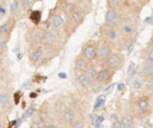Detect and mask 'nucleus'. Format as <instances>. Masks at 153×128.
I'll return each instance as SVG.
<instances>
[{
  "mask_svg": "<svg viewBox=\"0 0 153 128\" xmlns=\"http://www.w3.org/2000/svg\"><path fill=\"white\" fill-rule=\"evenodd\" d=\"M99 37L104 38L106 42L111 44L114 50L116 51H123L124 50V39L118 30L117 26H110V25H100L99 28Z\"/></svg>",
  "mask_w": 153,
  "mask_h": 128,
  "instance_id": "f257e3e1",
  "label": "nucleus"
},
{
  "mask_svg": "<svg viewBox=\"0 0 153 128\" xmlns=\"http://www.w3.org/2000/svg\"><path fill=\"white\" fill-rule=\"evenodd\" d=\"M124 61H126V55L123 51H112V54L104 61V63L100 67H106L109 69H111L112 72H118L123 68L124 66Z\"/></svg>",
  "mask_w": 153,
  "mask_h": 128,
  "instance_id": "f03ea898",
  "label": "nucleus"
},
{
  "mask_svg": "<svg viewBox=\"0 0 153 128\" xmlns=\"http://www.w3.org/2000/svg\"><path fill=\"white\" fill-rule=\"evenodd\" d=\"M135 109L131 110V115L135 117V116H142V115H147L149 111H151V96L146 95V93H142L140 96H137L135 98Z\"/></svg>",
  "mask_w": 153,
  "mask_h": 128,
  "instance_id": "7ed1b4c3",
  "label": "nucleus"
},
{
  "mask_svg": "<svg viewBox=\"0 0 153 128\" xmlns=\"http://www.w3.org/2000/svg\"><path fill=\"white\" fill-rule=\"evenodd\" d=\"M114 48L111 47V44L109 42H106L104 38L99 37L97 41V59H96V63L100 67L104 61L112 54Z\"/></svg>",
  "mask_w": 153,
  "mask_h": 128,
  "instance_id": "20e7f679",
  "label": "nucleus"
},
{
  "mask_svg": "<svg viewBox=\"0 0 153 128\" xmlns=\"http://www.w3.org/2000/svg\"><path fill=\"white\" fill-rule=\"evenodd\" d=\"M44 57V49L42 44H36V45H29L27 48V60L29 63L33 67L41 66L42 61Z\"/></svg>",
  "mask_w": 153,
  "mask_h": 128,
  "instance_id": "39448f33",
  "label": "nucleus"
},
{
  "mask_svg": "<svg viewBox=\"0 0 153 128\" xmlns=\"http://www.w3.org/2000/svg\"><path fill=\"white\" fill-rule=\"evenodd\" d=\"M118 30L123 37L124 41L128 39H136V26L134 25V23H131L128 19H121L120 24H118Z\"/></svg>",
  "mask_w": 153,
  "mask_h": 128,
  "instance_id": "423d86ee",
  "label": "nucleus"
},
{
  "mask_svg": "<svg viewBox=\"0 0 153 128\" xmlns=\"http://www.w3.org/2000/svg\"><path fill=\"white\" fill-rule=\"evenodd\" d=\"M80 54L88 62H96V59H97V41L96 39H87L81 45Z\"/></svg>",
  "mask_w": 153,
  "mask_h": 128,
  "instance_id": "0eeeda50",
  "label": "nucleus"
},
{
  "mask_svg": "<svg viewBox=\"0 0 153 128\" xmlns=\"http://www.w3.org/2000/svg\"><path fill=\"white\" fill-rule=\"evenodd\" d=\"M42 30L37 26L33 25L32 28H29L24 35V39L29 45H36L41 44V38H42Z\"/></svg>",
  "mask_w": 153,
  "mask_h": 128,
  "instance_id": "6e6552de",
  "label": "nucleus"
},
{
  "mask_svg": "<svg viewBox=\"0 0 153 128\" xmlns=\"http://www.w3.org/2000/svg\"><path fill=\"white\" fill-rule=\"evenodd\" d=\"M41 44L44 47H55L59 48L60 44V36L54 32L51 29L44 30L42 32V38H41Z\"/></svg>",
  "mask_w": 153,
  "mask_h": 128,
  "instance_id": "1a4fd4ad",
  "label": "nucleus"
},
{
  "mask_svg": "<svg viewBox=\"0 0 153 128\" xmlns=\"http://www.w3.org/2000/svg\"><path fill=\"white\" fill-rule=\"evenodd\" d=\"M48 19H49V22H50V28H51V30L59 35V32L63 30L65 24H66V19H65L63 14H62L61 12H56V13H54L53 16H50V18H48Z\"/></svg>",
  "mask_w": 153,
  "mask_h": 128,
  "instance_id": "9d476101",
  "label": "nucleus"
},
{
  "mask_svg": "<svg viewBox=\"0 0 153 128\" xmlns=\"http://www.w3.org/2000/svg\"><path fill=\"white\" fill-rule=\"evenodd\" d=\"M122 17L118 10H112V8H106L105 16H104V24L110 25V26H118Z\"/></svg>",
  "mask_w": 153,
  "mask_h": 128,
  "instance_id": "9b49d317",
  "label": "nucleus"
},
{
  "mask_svg": "<svg viewBox=\"0 0 153 128\" xmlns=\"http://www.w3.org/2000/svg\"><path fill=\"white\" fill-rule=\"evenodd\" d=\"M153 74V62L148 60H142V63L137 67V73L136 75L141 78L143 81L149 79Z\"/></svg>",
  "mask_w": 153,
  "mask_h": 128,
  "instance_id": "f8f14e48",
  "label": "nucleus"
},
{
  "mask_svg": "<svg viewBox=\"0 0 153 128\" xmlns=\"http://www.w3.org/2000/svg\"><path fill=\"white\" fill-rule=\"evenodd\" d=\"M114 74H115V72H112L111 69H109L106 67H99L98 73H97V77H96L94 80L105 86V85H109L112 81Z\"/></svg>",
  "mask_w": 153,
  "mask_h": 128,
  "instance_id": "ddd939ff",
  "label": "nucleus"
},
{
  "mask_svg": "<svg viewBox=\"0 0 153 128\" xmlns=\"http://www.w3.org/2000/svg\"><path fill=\"white\" fill-rule=\"evenodd\" d=\"M76 116H78L76 109H75L74 106H72V105H67V106L63 109V111L60 114V121H61L62 124L69 126Z\"/></svg>",
  "mask_w": 153,
  "mask_h": 128,
  "instance_id": "4468645a",
  "label": "nucleus"
},
{
  "mask_svg": "<svg viewBox=\"0 0 153 128\" xmlns=\"http://www.w3.org/2000/svg\"><path fill=\"white\" fill-rule=\"evenodd\" d=\"M14 26H16V19L13 17H10L7 20H5L0 25V35L4 36L6 39H10L11 33H12Z\"/></svg>",
  "mask_w": 153,
  "mask_h": 128,
  "instance_id": "2eb2a0df",
  "label": "nucleus"
},
{
  "mask_svg": "<svg viewBox=\"0 0 153 128\" xmlns=\"http://www.w3.org/2000/svg\"><path fill=\"white\" fill-rule=\"evenodd\" d=\"M75 81L78 83V85L82 89H86V90H90L92 83L94 81L90 75H87L85 72L82 73H76L75 74Z\"/></svg>",
  "mask_w": 153,
  "mask_h": 128,
  "instance_id": "dca6fc26",
  "label": "nucleus"
},
{
  "mask_svg": "<svg viewBox=\"0 0 153 128\" xmlns=\"http://www.w3.org/2000/svg\"><path fill=\"white\" fill-rule=\"evenodd\" d=\"M88 61L81 55V54H78L76 56H75V59H74V72H75V74L76 73H82V72H85L86 71V68H87V66H88Z\"/></svg>",
  "mask_w": 153,
  "mask_h": 128,
  "instance_id": "f3484780",
  "label": "nucleus"
},
{
  "mask_svg": "<svg viewBox=\"0 0 153 128\" xmlns=\"http://www.w3.org/2000/svg\"><path fill=\"white\" fill-rule=\"evenodd\" d=\"M68 127L69 128H86V118H85V116L78 115Z\"/></svg>",
  "mask_w": 153,
  "mask_h": 128,
  "instance_id": "a211bd4d",
  "label": "nucleus"
},
{
  "mask_svg": "<svg viewBox=\"0 0 153 128\" xmlns=\"http://www.w3.org/2000/svg\"><path fill=\"white\" fill-rule=\"evenodd\" d=\"M98 69H99V66H98L96 62H90L88 66H87V68H86V71H85V73H86L87 75H90V77L94 80L96 77H97Z\"/></svg>",
  "mask_w": 153,
  "mask_h": 128,
  "instance_id": "6ab92c4d",
  "label": "nucleus"
},
{
  "mask_svg": "<svg viewBox=\"0 0 153 128\" xmlns=\"http://www.w3.org/2000/svg\"><path fill=\"white\" fill-rule=\"evenodd\" d=\"M121 121L123 122V124H124L126 128H130V127H134V126H135V117H134L130 112L124 114V115L122 116Z\"/></svg>",
  "mask_w": 153,
  "mask_h": 128,
  "instance_id": "aec40b11",
  "label": "nucleus"
},
{
  "mask_svg": "<svg viewBox=\"0 0 153 128\" xmlns=\"http://www.w3.org/2000/svg\"><path fill=\"white\" fill-rule=\"evenodd\" d=\"M41 17H42V12L39 10H35V11H31L30 14H29V18L30 20L33 23V25H38L41 23Z\"/></svg>",
  "mask_w": 153,
  "mask_h": 128,
  "instance_id": "412c9836",
  "label": "nucleus"
},
{
  "mask_svg": "<svg viewBox=\"0 0 153 128\" xmlns=\"http://www.w3.org/2000/svg\"><path fill=\"white\" fill-rule=\"evenodd\" d=\"M0 108L6 109V110L11 109V100H10L8 96L5 93H0Z\"/></svg>",
  "mask_w": 153,
  "mask_h": 128,
  "instance_id": "4be33fe9",
  "label": "nucleus"
},
{
  "mask_svg": "<svg viewBox=\"0 0 153 128\" xmlns=\"http://www.w3.org/2000/svg\"><path fill=\"white\" fill-rule=\"evenodd\" d=\"M142 89L145 90V93L148 96H153V79H147L143 81V86Z\"/></svg>",
  "mask_w": 153,
  "mask_h": 128,
  "instance_id": "5701e85b",
  "label": "nucleus"
},
{
  "mask_svg": "<svg viewBox=\"0 0 153 128\" xmlns=\"http://www.w3.org/2000/svg\"><path fill=\"white\" fill-rule=\"evenodd\" d=\"M141 57L142 60H148L153 62V48H143L141 50Z\"/></svg>",
  "mask_w": 153,
  "mask_h": 128,
  "instance_id": "b1692460",
  "label": "nucleus"
},
{
  "mask_svg": "<svg viewBox=\"0 0 153 128\" xmlns=\"http://www.w3.org/2000/svg\"><path fill=\"white\" fill-rule=\"evenodd\" d=\"M20 8V2L19 0H11V4H10V13H11V17L17 13Z\"/></svg>",
  "mask_w": 153,
  "mask_h": 128,
  "instance_id": "393cba45",
  "label": "nucleus"
},
{
  "mask_svg": "<svg viewBox=\"0 0 153 128\" xmlns=\"http://www.w3.org/2000/svg\"><path fill=\"white\" fill-rule=\"evenodd\" d=\"M122 5V0H106V7L112 10H120Z\"/></svg>",
  "mask_w": 153,
  "mask_h": 128,
  "instance_id": "a878e982",
  "label": "nucleus"
},
{
  "mask_svg": "<svg viewBox=\"0 0 153 128\" xmlns=\"http://www.w3.org/2000/svg\"><path fill=\"white\" fill-rule=\"evenodd\" d=\"M7 42L8 39H6L4 36L0 35V55H5L7 53Z\"/></svg>",
  "mask_w": 153,
  "mask_h": 128,
  "instance_id": "bb28decb",
  "label": "nucleus"
},
{
  "mask_svg": "<svg viewBox=\"0 0 153 128\" xmlns=\"http://www.w3.org/2000/svg\"><path fill=\"white\" fill-rule=\"evenodd\" d=\"M136 73H137V67H136L135 63L131 61V62L129 63V66H128V78H129V79L134 78V77L136 75Z\"/></svg>",
  "mask_w": 153,
  "mask_h": 128,
  "instance_id": "cd10ccee",
  "label": "nucleus"
},
{
  "mask_svg": "<svg viewBox=\"0 0 153 128\" xmlns=\"http://www.w3.org/2000/svg\"><path fill=\"white\" fill-rule=\"evenodd\" d=\"M103 87H104V85H102L100 83H98V81H93L92 83V85H91V87H90V90L91 91H93L94 93H98V92H100L102 90H103Z\"/></svg>",
  "mask_w": 153,
  "mask_h": 128,
  "instance_id": "c85d7f7f",
  "label": "nucleus"
},
{
  "mask_svg": "<svg viewBox=\"0 0 153 128\" xmlns=\"http://www.w3.org/2000/svg\"><path fill=\"white\" fill-rule=\"evenodd\" d=\"M142 86H143V80H142L141 78H139V77H134L133 87H134L135 90H137V89H142Z\"/></svg>",
  "mask_w": 153,
  "mask_h": 128,
  "instance_id": "c756f323",
  "label": "nucleus"
},
{
  "mask_svg": "<svg viewBox=\"0 0 153 128\" xmlns=\"http://www.w3.org/2000/svg\"><path fill=\"white\" fill-rule=\"evenodd\" d=\"M36 0H19L20 2V6L24 8V10H29L33 4H35Z\"/></svg>",
  "mask_w": 153,
  "mask_h": 128,
  "instance_id": "7c9ffc66",
  "label": "nucleus"
},
{
  "mask_svg": "<svg viewBox=\"0 0 153 128\" xmlns=\"http://www.w3.org/2000/svg\"><path fill=\"white\" fill-rule=\"evenodd\" d=\"M43 128H60V127H59L57 123H55L54 121L47 120V121L44 122V124H43Z\"/></svg>",
  "mask_w": 153,
  "mask_h": 128,
  "instance_id": "2f4dec72",
  "label": "nucleus"
},
{
  "mask_svg": "<svg viewBox=\"0 0 153 128\" xmlns=\"http://www.w3.org/2000/svg\"><path fill=\"white\" fill-rule=\"evenodd\" d=\"M111 128H126V127H124L123 122H122V121H121V118H120V120H117V121H114V122H112Z\"/></svg>",
  "mask_w": 153,
  "mask_h": 128,
  "instance_id": "473e14b6",
  "label": "nucleus"
},
{
  "mask_svg": "<svg viewBox=\"0 0 153 128\" xmlns=\"http://www.w3.org/2000/svg\"><path fill=\"white\" fill-rule=\"evenodd\" d=\"M20 97H22V92L20 91H17L13 96V100H14V104H19V100H20Z\"/></svg>",
  "mask_w": 153,
  "mask_h": 128,
  "instance_id": "72a5a7b5",
  "label": "nucleus"
},
{
  "mask_svg": "<svg viewBox=\"0 0 153 128\" xmlns=\"http://www.w3.org/2000/svg\"><path fill=\"white\" fill-rule=\"evenodd\" d=\"M146 48H153V32H152V35H151L147 44H146Z\"/></svg>",
  "mask_w": 153,
  "mask_h": 128,
  "instance_id": "f704fd0d",
  "label": "nucleus"
},
{
  "mask_svg": "<svg viewBox=\"0 0 153 128\" xmlns=\"http://www.w3.org/2000/svg\"><path fill=\"white\" fill-rule=\"evenodd\" d=\"M32 112H33V109H32V108H30V109H27V110L25 111V114H24V117L26 118V117H29V116H31V115H32Z\"/></svg>",
  "mask_w": 153,
  "mask_h": 128,
  "instance_id": "c9c22d12",
  "label": "nucleus"
},
{
  "mask_svg": "<svg viewBox=\"0 0 153 128\" xmlns=\"http://www.w3.org/2000/svg\"><path fill=\"white\" fill-rule=\"evenodd\" d=\"M0 13H1V14H5V13H6V8H5L4 5H0Z\"/></svg>",
  "mask_w": 153,
  "mask_h": 128,
  "instance_id": "e433bc0d",
  "label": "nucleus"
},
{
  "mask_svg": "<svg viewBox=\"0 0 153 128\" xmlns=\"http://www.w3.org/2000/svg\"><path fill=\"white\" fill-rule=\"evenodd\" d=\"M75 4H78V5H80V4H84L85 1H87V0H73Z\"/></svg>",
  "mask_w": 153,
  "mask_h": 128,
  "instance_id": "4c0bfd02",
  "label": "nucleus"
},
{
  "mask_svg": "<svg viewBox=\"0 0 153 128\" xmlns=\"http://www.w3.org/2000/svg\"><path fill=\"white\" fill-rule=\"evenodd\" d=\"M2 65H4V57H2V55H0V68L2 67Z\"/></svg>",
  "mask_w": 153,
  "mask_h": 128,
  "instance_id": "58836bf2",
  "label": "nucleus"
},
{
  "mask_svg": "<svg viewBox=\"0 0 153 128\" xmlns=\"http://www.w3.org/2000/svg\"><path fill=\"white\" fill-rule=\"evenodd\" d=\"M60 1H66V2H72V0H60Z\"/></svg>",
  "mask_w": 153,
  "mask_h": 128,
  "instance_id": "ea45409f",
  "label": "nucleus"
},
{
  "mask_svg": "<svg viewBox=\"0 0 153 128\" xmlns=\"http://www.w3.org/2000/svg\"><path fill=\"white\" fill-rule=\"evenodd\" d=\"M0 128H2V122H1V120H0Z\"/></svg>",
  "mask_w": 153,
  "mask_h": 128,
  "instance_id": "a19ab883",
  "label": "nucleus"
},
{
  "mask_svg": "<svg viewBox=\"0 0 153 128\" xmlns=\"http://www.w3.org/2000/svg\"><path fill=\"white\" fill-rule=\"evenodd\" d=\"M130 128H137V127H136V126H134V127H130Z\"/></svg>",
  "mask_w": 153,
  "mask_h": 128,
  "instance_id": "79ce46f5",
  "label": "nucleus"
},
{
  "mask_svg": "<svg viewBox=\"0 0 153 128\" xmlns=\"http://www.w3.org/2000/svg\"><path fill=\"white\" fill-rule=\"evenodd\" d=\"M151 79H153V74H152V77H151Z\"/></svg>",
  "mask_w": 153,
  "mask_h": 128,
  "instance_id": "37998d69",
  "label": "nucleus"
}]
</instances>
